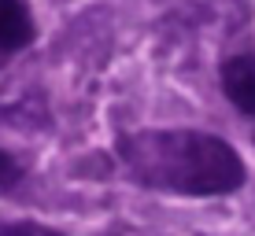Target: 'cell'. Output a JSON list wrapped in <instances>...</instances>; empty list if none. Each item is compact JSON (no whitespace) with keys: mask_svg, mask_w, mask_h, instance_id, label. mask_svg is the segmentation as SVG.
Returning a JSON list of instances; mask_svg holds the SVG:
<instances>
[{"mask_svg":"<svg viewBox=\"0 0 255 236\" xmlns=\"http://www.w3.org/2000/svg\"><path fill=\"white\" fill-rule=\"evenodd\" d=\"M129 185L181 199H218L248 185L241 152L207 129H133L115 137Z\"/></svg>","mask_w":255,"mask_h":236,"instance_id":"1","label":"cell"},{"mask_svg":"<svg viewBox=\"0 0 255 236\" xmlns=\"http://www.w3.org/2000/svg\"><path fill=\"white\" fill-rule=\"evenodd\" d=\"M33 41H37V22H33L30 4L26 0H0V74Z\"/></svg>","mask_w":255,"mask_h":236,"instance_id":"2","label":"cell"},{"mask_svg":"<svg viewBox=\"0 0 255 236\" xmlns=\"http://www.w3.org/2000/svg\"><path fill=\"white\" fill-rule=\"evenodd\" d=\"M218 85H222V96L244 118H255V52L226 56L218 63Z\"/></svg>","mask_w":255,"mask_h":236,"instance_id":"3","label":"cell"},{"mask_svg":"<svg viewBox=\"0 0 255 236\" xmlns=\"http://www.w3.org/2000/svg\"><path fill=\"white\" fill-rule=\"evenodd\" d=\"M0 236H67V233L56 225L33 222V218H7V222H0Z\"/></svg>","mask_w":255,"mask_h":236,"instance_id":"4","label":"cell"},{"mask_svg":"<svg viewBox=\"0 0 255 236\" xmlns=\"http://www.w3.org/2000/svg\"><path fill=\"white\" fill-rule=\"evenodd\" d=\"M22 177H26V162L15 159L7 148H0V196L15 192V188L22 185Z\"/></svg>","mask_w":255,"mask_h":236,"instance_id":"5","label":"cell"}]
</instances>
